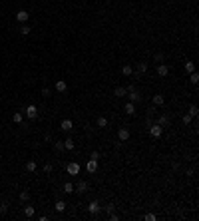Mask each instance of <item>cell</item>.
<instances>
[{"label": "cell", "instance_id": "obj_1", "mask_svg": "<svg viewBox=\"0 0 199 221\" xmlns=\"http://www.w3.org/2000/svg\"><path fill=\"white\" fill-rule=\"evenodd\" d=\"M161 134H163V128H161L159 124H152L149 125V135H152V138H161Z\"/></svg>", "mask_w": 199, "mask_h": 221}, {"label": "cell", "instance_id": "obj_2", "mask_svg": "<svg viewBox=\"0 0 199 221\" xmlns=\"http://www.w3.org/2000/svg\"><path fill=\"white\" fill-rule=\"evenodd\" d=\"M88 189H90V183L86 181V179H80V181L74 185V191H78V193H86Z\"/></svg>", "mask_w": 199, "mask_h": 221}, {"label": "cell", "instance_id": "obj_3", "mask_svg": "<svg viewBox=\"0 0 199 221\" xmlns=\"http://www.w3.org/2000/svg\"><path fill=\"white\" fill-rule=\"evenodd\" d=\"M66 171H68V175H78L80 173V164L78 161H70L66 165Z\"/></svg>", "mask_w": 199, "mask_h": 221}, {"label": "cell", "instance_id": "obj_4", "mask_svg": "<svg viewBox=\"0 0 199 221\" xmlns=\"http://www.w3.org/2000/svg\"><path fill=\"white\" fill-rule=\"evenodd\" d=\"M26 115H28V120H36V118H38V108L34 106V104H30V106L26 108Z\"/></svg>", "mask_w": 199, "mask_h": 221}, {"label": "cell", "instance_id": "obj_5", "mask_svg": "<svg viewBox=\"0 0 199 221\" xmlns=\"http://www.w3.org/2000/svg\"><path fill=\"white\" fill-rule=\"evenodd\" d=\"M28 18H30L28 10H18V14H16V20H18V22H22V24H26V22H28Z\"/></svg>", "mask_w": 199, "mask_h": 221}, {"label": "cell", "instance_id": "obj_6", "mask_svg": "<svg viewBox=\"0 0 199 221\" xmlns=\"http://www.w3.org/2000/svg\"><path fill=\"white\" fill-rule=\"evenodd\" d=\"M60 130L62 132H72V130H74V122H72V120H62Z\"/></svg>", "mask_w": 199, "mask_h": 221}, {"label": "cell", "instance_id": "obj_7", "mask_svg": "<svg viewBox=\"0 0 199 221\" xmlns=\"http://www.w3.org/2000/svg\"><path fill=\"white\" fill-rule=\"evenodd\" d=\"M118 138H119V141H128L129 139V130L128 128H119L118 130Z\"/></svg>", "mask_w": 199, "mask_h": 221}, {"label": "cell", "instance_id": "obj_8", "mask_svg": "<svg viewBox=\"0 0 199 221\" xmlns=\"http://www.w3.org/2000/svg\"><path fill=\"white\" fill-rule=\"evenodd\" d=\"M100 209H102V207H100V203H98V201H90V205H88V211H90L92 215L100 213Z\"/></svg>", "mask_w": 199, "mask_h": 221}, {"label": "cell", "instance_id": "obj_9", "mask_svg": "<svg viewBox=\"0 0 199 221\" xmlns=\"http://www.w3.org/2000/svg\"><path fill=\"white\" fill-rule=\"evenodd\" d=\"M157 74H159L161 78H165L167 74H169V66H167V64H159V66H157Z\"/></svg>", "mask_w": 199, "mask_h": 221}, {"label": "cell", "instance_id": "obj_10", "mask_svg": "<svg viewBox=\"0 0 199 221\" xmlns=\"http://www.w3.org/2000/svg\"><path fill=\"white\" fill-rule=\"evenodd\" d=\"M157 124H159L161 128H167V125L171 124V122H169V115H167V114H161V115H159V120H157Z\"/></svg>", "mask_w": 199, "mask_h": 221}, {"label": "cell", "instance_id": "obj_11", "mask_svg": "<svg viewBox=\"0 0 199 221\" xmlns=\"http://www.w3.org/2000/svg\"><path fill=\"white\" fill-rule=\"evenodd\" d=\"M86 169H88L90 173H96L98 171V161H96V159H90V161L86 164Z\"/></svg>", "mask_w": 199, "mask_h": 221}, {"label": "cell", "instance_id": "obj_12", "mask_svg": "<svg viewBox=\"0 0 199 221\" xmlns=\"http://www.w3.org/2000/svg\"><path fill=\"white\" fill-rule=\"evenodd\" d=\"M139 100H142V94H139L138 90H133V92H129V102H132V104H138Z\"/></svg>", "mask_w": 199, "mask_h": 221}, {"label": "cell", "instance_id": "obj_13", "mask_svg": "<svg viewBox=\"0 0 199 221\" xmlns=\"http://www.w3.org/2000/svg\"><path fill=\"white\" fill-rule=\"evenodd\" d=\"M54 88H56V92H60V94H64V92L68 90V84L64 82V80H58V82H56V86H54Z\"/></svg>", "mask_w": 199, "mask_h": 221}, {"label": "cell", "instance_id": "obj_14", "mask_svg": "<svg viewBox=\"0 0 199 221\" xmlns=\"http://www.w3.org/2000/svg\"><path fill=\"white\" fill-rule=\"evenodd\" d=\"M114 96H116V98H126V96H128V92H126V88L118 86V88L114 90Z\"/></svg>", "mask_w": 199, "mask_h": 221}, {"label": "cell", "instance_id": "obj_15", "mask_svg": "<svg viewBox=\"0 0 199 221\" xmlns=\"http://www.w3.org/2000/svg\"><path fill=\"white\" fill-rule=\"evenodd\" d=\"M123 112H126L128 115H133V114H135V104L128 102V104H126V108H123Z\"/></svg>", "mask_w": 199, "mask_h": 221}, {"label": "cell", "instance_id": "obj_16", "mask_svg": "<svg viewBox=\"0 0 199 221\" xmlns=\"http://www.w3.org/2000/svg\"><path fill=\"white\" fill-rule=\"evenodd\" d=\"M153 106H163V104H165V98L161 96V94H157V96H153Z\"/></svg>", "mask_w": 199, "mask_h": 221}, {"label": "cell", "instance_id": "obj_17", "mask_svg": "<svg viewBox=\"0 0 199 221\" xmlns=\"http://www.w3.org/2000/svg\"><path fill=\"white\" fill-rule=\"evenodd\" d=\"M54 209H56L58 213L66 211V201H62V199H58V201H56V205H54Z\"/></svg>", "mask_w": 199, "mask_h": 221}, {"label": "cell", "instance_id": "obj_18", "mask_svg": "<svg viewBox=\"0 0 199 221\" xmlns=\"http://www.w3.org/2000/svg\"><path fill=\"white\" fill-rule=\"evenodd\" d=\"M147 68H149V64H147V62H139L135 70H138V74H145V72H147Z\"/></svg>", "mask_w": 199, "mask_h": 221}, {"label": "cell", "instance_id": "obj_19", "mask_svg": "<svg viewBox=\"0 0 199 221\" xmlns=\"http://www.w3.org/2000/svg\"><path fill=\"white\" fill-rule=\"evenodd\" d=\"M183 68H185V72L187 74H191V72H195V64L191 62V60H187V62L183 64Z\"/></svg>", "mask_w": 199, "mask_h": 221}, {"label": "cell", "instance_id": "obj_20", "mask_svg": "<svg viewBox=\"0 0 199 221\" xmlns=\"http://www.w3.org/2000/svg\"><path fill=\"white\" fill-rule=\"evenodd\" d=\"M34 213H36V209H34L32 205H26V207H24V215H26V217H34Z\"/></svg>", "mask_w": 199, "mask_h": 221}, {"label": "cell", "instance_id": "obj_21", "mask_svg": "<svg viewBox=\"0 0 199 221\" xmlns=\"http://www.w3.org/2000/svg\"><path fill=\"white\" fill-rule=\"evenodd\" d=\"M62 189H64V193H74V183H72V181H66Z\"/></svg>", "mask_w": 199, "mask_h": 221}, {"label": "cell", "instance_id": "obj_22", "mask_svg": "<svg viewBox=\"0 0 199 221\" xmlns=\"http://www.w3.org/2000/svg\"><path fill=\"white\" fill-rule=\"evenodd\" d=\"M98 128H108V118L106 115H100L98 118Z\"/></svg>", "mask_w": 199, "mask_h": 221}, {"label": "cell", "instance_id": "obj_23", "mask_svg": "<svg viewBox=\"0 0 199 221\" xmlns=\"http://www.w3.org/2000/svg\"><path fill=\"white\" fill-rule=\"evenodd\" d=\"M26 171H36V161H34V159H30V161H26Z\"/></svg>", "mask_w": 199, "mask_h": 221}, {"label": "cell", "instance_id": "obj_24", "mask_svg": "<svg viewBox=\"0 0 199 221\" xmlns=\"http://www.w3.org/2000/svg\"><path fill=\"white\" fill-rule=\"evenodd\" d=\"M22 120H24V115L20 114V112H16V114H12V122H14V124H22Z\"/></svg>", "mask_w": 199, "mask_h": 221}, {"label": "cell", "instance_id": "obj_25", "mask_svg": "<svg viewBox=\"0 0 199 221\" xmlns=\"http://www.w3.org/2000/svg\"><path fill=\"white\" fill-rule=\"evenodd\" d=\"M122 74H123V76H132V74H133V68H132V66H128V64H126V66L122 68Z\"/></svg>", "mask_w": 199, "mask_h": 221}, {"label": "cell", "instance_id": "obj_26", "mask_svg": "<svg viewBox=\"0 0 199 221\" xmlns=\"http://www.w3.org/2000/svg\"><path fill=\"white\" fill-rule=\"evenodd\" d=\"M64 148H66V149H74V148H76V144H74V139H72V138H68L66 141H64Z\"/></svg>", "mask_w": 199, "mask_h": 221}, {"label": "cell", "instance_id": "obj_27", "mask_svg": "<svg viewBox=\"0 0 199 221\" xmlns=\"http://www.w3.org/2000/svg\"><path fill=\"white\" fill-rule=\"evenodd\" d=\"M189 82L193 84V86L199 82V74H197V72H191V74H189Z\"/></svg>", "mask_w": 199, "mask_h": 221}, {"label": "cell", "instance_id": "obj_28", "mask_svg": "<svg viewBox=\"0 0 199 221\" xmlns=\"http://www.w3.org/2000/svg\"><path fill=\"white\" fill-rule=\"evenodd\" d=\"M197 114H199L197 106H195V104H191V106H189V115H191V118H195V115H197Z\"/></svg>", "mask_w": 199, "mask_h": 221}, {"label": "cell", "instance_id": "obj_29", "mask_svg": "<svg viewBox=\"0 0 199 221\" xmlns=\"http://www.w3.org/2000/svg\"><path fill=\"white\" fill-rule=\"evenodd\" d=\"M20 34H22V36H28V34H30V26L22 24V26H20Z\"/></svg>", "mask_w": 199, "mask_h": 221}, {"label": "cell", "instance_id": "obj_30", "mask_svg": "<svg viewBox=\"0 0 199 221\" xmlns=\"http://www.w3.org/2000/svg\"><path fill=\"white\" fill-rule=\"evenodd\" d=\"M54 149H56V151H64V141H56V144H54Z\"/></svg>", "mask_w": 199, "mask_h": 221}, {"label": "cell", "instance_id": "obj_31", "mask_svg": "<svg viewBox=\"0 0 199 221\" xmlns=\"http://www.w3.org/2000/svg\"><path fill=\"white\" fill-rule=\"evenodd\" d=\"M181 120H183V124H185V125H189V124H191V120H193V118H191L189 114H185L183 118H181Z\"/></svg>", "mask_w": 199, "mask_h": 221}, {"label": "cell", "instance_id": "obj_32", "mask_svg": "<svg viewBox=\"0 0 199 221\" xmlns=\"http://www.w3.org/2000/svg\"><path fill=\"white\" fill-rule=\"evenodd\" d=\"M20 199H22V201H28V199H30V193L28 191H20Z\"/></svg>", "mask_w": 199, "mask_h": 221}, {"label": "cell", "instance_id": "obj_33", "mask_svg": "<svg viewBox=\"0 0 199 221\" xmlns=\"http://www.w3.org/2000/svg\"><path fill=\"white\" fill-rule=\"evenodd\" d=\"M6 211H8V203H6V201H4V203H0V213L4 215Z\"/></svg>", "mask_w": 199, "mask_h": 221}, {"label": "cell", "instance_id": "obj_34", "mask_svg": "<svg viewBox=\"0 0 199 221\" xmlns=\"http://www.w3.org/2000/svg\"><path fill=\"white\" fill-rule=\"evenodd\" d=\"M50 94H52V90H50V88H42V96L44 98H50Z\"/></svg>", "mask_w": 199, "mask_h": 221}, {"label": "cell", "instance_id": "obj_35", "mask_svg": "<svg viewBox=\"0 0 199 221\" xmlns=\"http://www.w3.org/2000/svg\"><path fill=\"white\" fill-rule=\"evenodd\" d=\"M153 60H155V62H159V64H161V62H163V54H161V52H157L155 56H153Z\"/></svg>", "mask_w": 199, "mask_h": 221}, {"label": "cell", "instance_id": "obj_36", "mask_svg": "<svg viewBox=\"0 0 199 221\" xmlns=\"http://www.w3.org/2000/svg\"><path fill=\"white\" fill-rule=\"evenodd\" d=\"M52 169H54L52 164H44V171H46V173H52Z\"/></svg>", "mask_w": 199, "mask_h": 221}, {"label": "cell", "instance_id": "obj_37", "mask_svg": "<svg viewBox=\"0 0 199 221\" xmlns=\"http://www.w3.org/2000/svg\"><path fill=\"white\" fill-rule=\"evenodd\" d=\"M104 209H106V211H108V213H114V209H116V205H114V203H109V205H106V207H104Z\"/></svg>", "mask_w": 199, "mask_h": 221}, {"label": "cell", "instance_id": "obj_38", "mask_svg": "<svg viewBox=\"0 0 199 221\" xmlns=\"http://www.w3.org/2000/svg\"><path fill=\"white\" fill-rule=\"evenodd\" d=\"M145 221H155V213H147V215H145Z\"/></svg>", "mask_w": 199, "mask_h": 221}, {"label": "cell", "instance_id": "obj_39", "mask_svg": "<svg viewBox=\"0 0 199 221\" xmlns=\"http://www.w3.org/2000/svg\"><path fill=\"white\" fill-rule=\"evenodd\" d=\"M90 159H96V161H98V159H100V151H92Z\"/></svg>", "mask_w": 199, "mask_h": 221}, {"label": "cell", "instance_id": "obj_40", "mask_svg": "<svg viewBox=\"0 0 199 221\" xmlns=\"http://www.w3.org/2000/svg\"><path fill=\"white\" fill-rule=\"evenodd\" d=\"M118 219H119L118 213H109V221H118Z\"/></svg>", "mask_w": 199, "mask_h": 221}]
</instances>
